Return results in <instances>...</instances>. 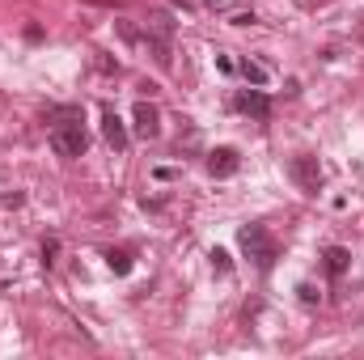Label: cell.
<instances>
[{
	"mask_svg": "<svg viewBox=\"0 0 364 360\" xmlns=\"http://www.w3.org/2000/svg\"><path fill=\"white\" fill-rule=\"evenodd\" d=\"M237 246H242V255L259 271H272L275 255H279V246H275V238L267 233V225H242L237 229Z\"/></svg>",
	"mask_w": 364,
	"mask_h": 360,
	"instance_id": "1",
	"label": "cell"
},
{
	"mask_svg": "<svg viewBox=\"0 0 364 360\" xmlns=\"http://www.w3.org/2000/svg\"><path fill=\"white\" fill-rule=\"evenodd\" d=\"M144 43H149V51H153V60H157L161 68H170V64H174V17H170V13H149V21H144Z\"/></svg>",
	"mask_w": 364,
	"mask_h": 360,
	"instance_id": "2",
	"label": "cell"
},
{
	"mask_svg": "<svg viewBox=\"0 0 364 360\" xmlns=\"http://www.w3.org/2000/svg\"><path fill=\"white\" fill-rule=\"evenodd\" d=\"M51 149L60 153V157H85V149H90V136H85V127H81V119H60L55 127H51Z\"/></svg>",
	"mask_w": 364,
	"mask_h": 360,
	"instance_id": "3",
	"label": "cell"
},
{
	"mask_svg": "<svg viewBox=\"0 0 364 360\" xmlns=\"http://www.w3.org/2000/svg\"><path fill=\"white\" fill-rule=\"evenodd\" d=\"M288 179L296 182L305 195H318L322 191V166H318V157H292L288 162Z\"/></svg>",
	"mask_w": 364,
	"mask_h": 360,
	"instance_id": "4",
	"label": "cell"
},
{
	"mask_svg": "<svg viewBox=\"0 0 364 360\" xmlns=\"http://www.w3.org/2000/svg\"><path fill=\"white\" fill-rule=\"evenodd\" d=\"M233 106L242 110V115H250V119H259V123H267L272 119V97L259 90V85H250V90H237L233 97Z\"/></svg>",
	"mask_w": 364,
	"mask_h": 360,
	"instance_id": "5",
	"label": "cell"
},
{
	"mask_svg": "<svg viewBox=\"0 0 364 360\" xmlns=\"http://www.w3.org/2000/svg\"><path fill=\"white\" fill-rule=\"evenodd\" d=\"M132 119H136V136L140 140H157L161 136V110L153 106V102H136V110H132Z\"/></svg>",
	"mask_w": 364,
	"mask_h": 360,
	"instance_id": "6",
	"label": "cell"
},
{
	"mask_svg": "<svg viewBox=\"0 0 364 360\" xmlns=\"http://www.w3.org/2000/svg\"><path fill=\"white\" fill-rule=\"evenodd\" d=\"M237 170H242L237 149H212V153H208V174H212V179H233Z\"/></svg>",
	"mask_w": 364,
	"mask_h": 360,
	"instance_id": "7",
	"label": "cell"
},
{
	"mask_svg": "<svg viewBox=\"0 0 364 360\" xmlns=\"http://www.w3.org/2000/svg\"><path fill=\"white\" fill-rule=\"evenodd\" d=\"M322 268H326L331 280H339L343 271L352 268V250H348V246H326V250H322Z\"/></svg>",
	"mask_w": 364,
	"mask_h": 360,
	"instance_id": "8",
	"label": "cell"
},
{
	"mask_svg": "<svg viewBox=\"0 0 364 360\" xmlns=\"http://www.w3.org/2000/svg\"><path fill=\"white\" fill-rule=\"evenodd\" d=\"M102 136H106V140H110L114 149H127V127H123V119H119V115H114L110 106L102 110Z\"/></svg>",
	"mask_w": 364,
	"mask_h": 360,
	"instance_id": "9",
	"label": "cell"
},
{
	"mask_svg": "<svg viewBox=\"0 0 364 360\" xmlns=\"http://www.w3.org/2000/svg\"><path fill=\"white\" fill-rule=\"evenodd\" d=\"M242 77H246L250 85H259V90L272 81V77H267V68H263V64H255V60H242Z\"/></svg>",
	"mask_w": 364,
	"mask_h": 360,
	"instance_id": "10",
	"label": "cell"
},
{
	"mask_svg": "<svg viewBox=\"0 0 364 360\" xmlns=\"http://www.w3.org/2000/svg\"><path fill=\"white\" fill-rule=\"evenodd\" d=\"M106 268L114 271V275H127L132 271V255L127 250H106Z\"/></svg>",
	"mask_w": 364,
	"mask_h": 360,
	"instance_id": "11",
	"label": "cell"
},
{
	"mask_svg": "<svg viewBox=\"0 0 364 360\" xmlns=\"http://www.w3.org/2000/svg\"><path fill=\"white\" fill-rule=\"evenodd\" d=\"M55 255H60V242H55V238L43 242V263H47V268H55Z\"/></svg>",
	"mask_w": 364,
	"mask_h": 360,
	"instance_id": "12",
	"label": "cell"
},
{
	"mask_svg": "<svg viewBox=\"0 0 364 360\" xmlns=\"http://www.w3.org/2000/svg\"><path fill=\"white\" fill-rule=\"evenodd\" d=\"M212 268L220 271V275H229V268H233V263H229V255H225V250H212Z\"/></svg>",
	"mask_w": 364,
	"mask_h": 360,
	"instance_id": "13",
	"label": "cell"
},
{
	"mask_svg": "<svg viewBox=\"0 0 364 360\" xmlns=\"http://www.w3.org/2000/svg\"><path fill=\"white\" fill-rule=\"evenodd\" d=\"M119 34H123L127 43H140V38H144V34H140V30H136L132 21H119Z\"/></svg>",
	"mask_w": 364,
	"mask_h": 360,
	"instance_id": "14",
	"label": "cell"
},
{
	"mask_svg": "<svg viewBox=\"0 0 364 360\" xmlns=\"http://www.w3.org/2000/svg\"><path fill=\"white\" fill-rule=\"evenodd\" d=\"M296 292H301V301H305V305H314V301H318V288H314V284H301Z\"/></svg>",
	"mask_w": 364,
	"mask_h": 360,
	"instance_id": "15",
	"label": "cell"
},
{
	"mask_svg": "<svg viewBox=\"0 0 364 360\" xmlns=\"http://www.w3.org/2000/svg\"><path fill=\"white\" fill-rule=\"evenodd\" d=\"M21 203V191H4V208H17Z\"/></svg>",
	"mask_w": 364,
	"mask_h": 360,
	"instance_id": "16",
	"label": "cell"
},
{
	"mask_svg": "<svg viewBox=\"0 0 364 360\" xmlns=\"http://www.w3.org/2000/svg\"><path fill=\"white\" fill-rule=\"evenodd\" d=\"M85 4H102V9H119L123 0H85Z\"/></svg>",
	"mask_w": 364,
	"mask_h": 360,
	"instance_id": "17",
	"label": "cell"
}]
</instances>
